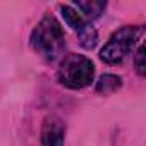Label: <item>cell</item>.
<instances>
[{
	"mask_svg": "<svg viewBox=\"0 0 146 146\" xmlns=\"http://www.w3.org/2000/svg\"><path fill=\"white\" fill-rule=\"evenodd\" d=\"M95 64L79 53H70L58 69V81L69 90H83L93 83Z\"/></svg>",
	"mask_w": 146,
	"mask_h": 146,
	"instance_id": "cell-2",
	"label": "cell"
},
{
	"mask_svg": "<svg viewBox=\"0 0 146 146\" xmlns=\"http://www.w3.org/2000/svg\"><path fill=\"white\" fill-rule=\"evenodd\" d=\"M122 86V79L119 76H113V74H105L98 79L96 83V91L102 93V95H108V93H113L115 90H119Z\"/></svg>",
	"mask_w": 146,
	"mask_h": 146,
	"instance_id": "cell-7",
	"label": "cell"
},
{
	"mask_svg": "<svg viewBox=\"0 0 146 146\" xmlns=\"http://www.w3.org/2000/svg\"><path fill=\"white\" fill-rule=\"evenodd\" d=\"M65 23L72 28V31H74L79 38V43L86 48V50H93L98 43V33L95 31V28L74 9V7H70V5H64L60 4L58 5Z\"/></svg>",
	"mask_w": 146,
	"mask_h": 146,
	"instance_id": "cell-4",
	"label": "cell"
},
{
	"mask_svg": "<svg viewBox=\"0 0 146 146\" xmlns=\"http://www.w3.org/2000/svg\"><path fill=\"white\" fill-rule=\"evenodd\" d=\"M74 7L81 11V16L90 23L103 14V11L107 9V2H102V0H78Z\"/></svg>",
	"mask_w": 146,
	"mask_h": 146,
	"instance_id": "cell-6",
	"label": "cell"
},
{
	"mask_svg": "<svg viewBox=\"0 0 146 146\" xmlns=\"http://www.w3.org/2000/svg\"><path fill=\"white\" fill-rule=\"evenodd\" d=\"M65 124L58 117H46L41 127V146H64Z\"/></svg>",
	"mask_w": 146,
	"mask_h": 146,
	"instance_id": "cell-5",
	"label": "cell"
},
{
	"mask_svg": "<svg viewBox=\"0 0 146 146\" xmlns=\"http://www.w3.org/2000/svg\"><path fill=\"white\" fill-rule=\"evenodd\" d=\"M31 48L46 62H55L65 50V35L60 23L46 14L33 29L29 38Z\"/></svg>",
	"mask_w": 146,
	"mask_h": 146,
	"instance_id": "cell-1",
	"label": "cell"
},
{
	"mask_svg": "<svg viewBox=\"0 0 146 146\" xmlns=\"http://www.w3.org/2000/svg\"><path fill=\"white\" fill-rule=\"evenodd\" d=\"M134 65H136V69H137V72L143 76L144 74V45H141L139 46V50H137V53H136V58H134Z\"/></svg>",
	"mask_w": 146,
	"mask_h": 146,
	"instance_id": "cell-8",
	"label": "cell"
},
{
	"mask_svg": "<svg viewBox=\"0 0 146 146\" xmlns=\"http://www.w3.org/2000/svg\"><path fill=\"white\" fill-rule=\"evenodd\" d=\"M143 35V28L141 26H124L120 29H117L108 41L105 43V46L100 52V58L105 64L115 65L120 64L134 48V45L139 41Z\"/></svg>",
	"mask_w": 146,
	"mask_h": 146,
	"instance_id": "cell-3",
	"label": "cell"
}]
</instances>
